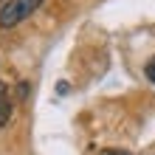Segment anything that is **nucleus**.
Returning <instances> with one entry per match:
<instances>
[{"label": "nucleus", "mask_w": 155, "mask_h": 155, "mask_svg": "<svg viewBox=\"0 0 155 155\" xmlns=\"http://www.w3.org/2000/svg\"><path fill=\"white\" fill-rule=\"evenodd\" d=\"M42 6V0H6L0 6V28H14Z\"/></svg>", "instance_id": "1"}, {"label": "nucleus", "mask_w": 155, "mask_h": 155, "mask_svg": "<svg viewBox=\"0 0 155 155\" xmlns=\"http://www.w3.org/2000/svg\"><path fill=\"white\" fill-rule=\"evenodd\" d=\"M8 118H12V102H0V127H6L8 124Z\"/></svg>", "instance_id": "2"}, {"label": "nucleus", "mask_w": 155, "mask_h": 155, "mask_svg": "<svg viewBox=\"0 0 155 155\" xmlns=\"http://www.w3.org/2000/svg\"><path fill=\"white\" fill-rule=\"evenodd\" d=\"M28 82H20V85H17V99H20V102H25V99H28Z\"/></svg>", "instance_id": "3"}, {"label": "nucleus", "mask_w": 155, "mask_h": 155, "mask_svg": "<svg viewBox=\"0 0 155 155\" xmlns=\"http://www.w3.org/2000/svg\"><path fill=\"white\" fill-rule=\"evenodd\" d=\"M144 74H147V79H150V82H155V57H152V59L147 62V68H144Z\"/></svg>", "instance_id": "4"}, {"label": "nucleus", "mask_w": 155, "mask_h": 155, "mask_svg": "<svg viewBox=\"0 0 155 155\" xmlns=\"http://www.w3.org/2000/svg\"><path fill=\"white\" fill-rule=\"evenodd\" d=\"M6 99H8V85L0 82V102H6Z\"/></svg>", "instance_id": "5"}, {"label": "nucleus", "mask_w": 155, "mask_h": 155, "mask_svg": "<svg viewBox=\"0 0 155 155\" xmlns=\"http://www.w3.org/2000/svg\"><path fill=\"white\" fill-rule=\"evenodd\" d=\"M99 155H130V152H116V150H102Z\"/></svg>", "instance_id": "6"}, {"label": "nucleus", "mask_w": 155, "mask_h": 155, "mask_svg": "<svg viewBox=\"0 0 155 155\" xmlns=\"http://www.w3.org/2000/svg\"><path fill=\"white\" fill-rule=\"evenodd\" d=\"M150 155H155V150H150Z\"/></svg>", "instance_id": "7"}]
</instances>
